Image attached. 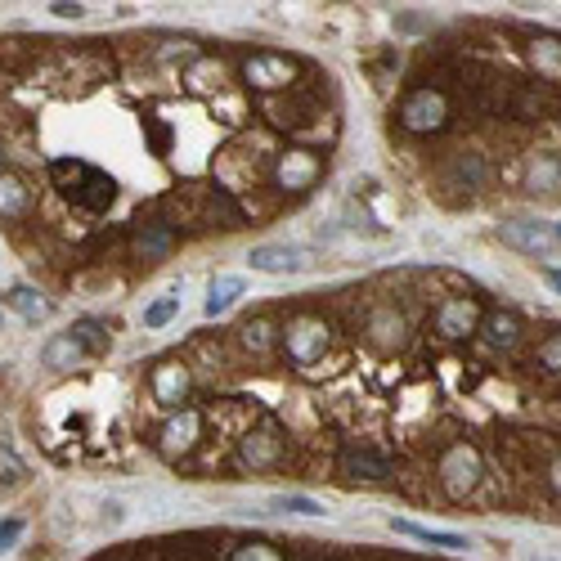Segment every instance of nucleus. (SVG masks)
I'll list each match as a JSON object with an SVG mask.
<instances>
[{"label":"nucleus","mask_w":561,"mask_h":561,"mask_svg":"<svg viewBox=\"0 0 561 561\" xmlns=\"http://www.w3.org/2000/svg\"><path fill=\"white\" fill-rule=\"evenodd\" d=\"M337 139L332 77L288 50L0 27V243L54 297L278 221Z\"/></svg>","instance_id":"obj_1"},{"label":"nucleus","mask_w":561,"mask_h":561,"mask_svg":"<svg viewBox=\"0 0 561 561\" xmlns=\"http://www.w3.org/2000/svg\"><path fill=\"white\" fill-rule=\"evenodd\" d=\"M86 561H423V557L378 552V548H337L319 539H278V534H256V530H189V534L117 543Z\"/></svg>","instance_id":"obj_2"},{"label":"nucleus","mask_w":561,"mask_h":561,"mask_svg":"<svg viewBox=\"0 0 561 561\" xmlns=\"http://www.w3.org/2000/svg\"><path fill=\"white\" fill-rule=\"evenodd\" d=\"M319 261V252L310 247H297V243H261L247 252V265L261 269V274H301Z\"/></svg>","instance_id":"obj_3"},{"label":"nucleus","mask_w":561,"mask_h":561,"mask_svg":"<svg viewBox=\"0 0 561 561\" xmlns=\"http://www.w3.org/2000/svg\"><path fill=\"white\" fill-rule=\"evenodd\" d=\"M499 238L521 247V252H534V256H552L557 252V234L548 225H539V221H508V225H499Z\"/></svg>","instance_id":"obj_4"},{"label":"nucleus","mask_w":561,"mask_h":561,"mask_svg":"<svg viewBox=\"0 0 561 561\" xmlns=\"http://www.w3.org/2000/svg\"><path fill=\"white\" fill-rule=\"evenodd\" d=\"M247 292V284L243 278H234V274H216L212 278V288H206V315H221V310H230L238 297Z\"/></svg>","instance_id":"obj_5"},{"label":"nucleus","mask_w":561,"mask_h":561,"mask_svg":"<svg viewBox=\"0 0 561 561\" xmlns=\"http://www.w3.org/2000/svg\"><path fill=\"white\" fill-rule=\"evenodd\" d=\"M400 534L417 539V543H432V548H467L463 534H445V530H427V526H409V521H391Z\"/></svg>","instance_id":"obj_6"},{"label":"nucleus","mask_w":561,"mask_h":561,"mask_svg":"<svg viewBox=\"0 0 561 561\" xmlns=\"http://www.w3.org/2000/svg\"><path fill=\"white\" fill-rule=\"evenodd\" d=\"M175 315H180V297H167V301H158V306L144 310V328H162V323H171Z\"/></svg>","instance_id":"obj_7"},{"label":"nucleus","mask_w":561,"mask_h":561,"mask_svg":"<svg viewBox=\"0 0 561 561\" xmlns=\"http://www.w3.org/2000/svg\"><path fill=\"white\" fill-rule=\"evenodd\" d=\"M539 364H543L548 373H561V332H552V337L539 346Z\"/></svg>","instance_id":"obj_8"},{"label":"nucleus","mask_w":561,"mask_h":561,"mask_svg":"<svg viewBox=\"0 0 561 561\" xmlns=\"http://www.w3.org/2000/svg\"><path fill=\"white\" fill-rule=\"evenodd\" d=\"M27 297H32L27 288H14V292H5V301H10V306H19V310H23L27 319H36V315H45V306H41V301H27Z\"/></svg>","instance_id":"obj_9"},{"label":"nucleus","mask_w":561,"mask_h":561,"mask_svg":"<svg viewBox=\"0 0 561 561\" xmlns=\"http://www.w3.org/2000/svg\"><path fill=\"white\" fill-rule=\"evenodd\" d=\"M14 534H19V521H10V526H5V530H0V548H5V543H10V539H14Z\"/></svg>","instance_id":"obj_10"},{"label":"nucleus","mask_w":561,"mask_h":561,"mask_svg":"<svg viewBox=\"0 0 561 561\" xmlns=\"http://www.w3.org/2000/svg\"><path fill=\"white\" fill-rule=\"evenodd\" d=\"M548 476H552V485H557V489H561V458H557V463H552V471H548Z\"/></svg>","instance_id":"obj_11"},{"label":"nucleus","mask_w":561,"mask_h":561,"mask_svg":"<svg viewBox=\"0 0 561 561\" xmlns=\"http://www.w3.org/2000/svg\"><path fill=\"white\" fill-rule=\"evenodd\" d=\"M548 278H552V284H557V288H561V269H552V274H548Z\"/></svg>","instance_id":"obj_12"},{"label":"nucleus","mask_w":561,"mask_h":561,"mask_svg":"<svg viewBox=\"0 0 561 561\" xmlns=\"http://www.w3.org/2000/svg\"><path fill=\"white\" fill-rule=\"evenodd\" d=\"M552 234H557V243H561V225H557V230H552Z\"/></svg>","instance_id":"obj_13"}]
</instances>
